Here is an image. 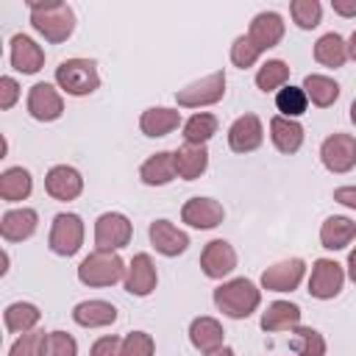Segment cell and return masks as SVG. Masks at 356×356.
Wrapping results in <instances>:
<instances>
[{
  "label": "cell",
  "mask_w": 356,
  "mask_h": 356,
  "mask_svg": "<svg viewBox=\"0 0 356 356\" xmlns=\"http://www.w3.org/2000/svg\"><path fill=\"white\" fill-rule=\"evenodd\" d=\"M47 245L58 256L78 253V248L83 245V222H81V217L78 214H56Z\"/></svg>",
  "instance_id": "8992f818"
},
{
  "label": "cell",
  "mask_w": 356,
  "mask_h": 356,
  "mask_svg": "<svg viewBox=\"0 0 356 356\" xmlns=\"http://www.w3.org/2000/svg\"><path fill=\"white\" fill-rule=\"evenodd\" d=\"M348 275H350V281L356 284V248H353L350 256H348Z\"/></svg>",
  "instance_id": "bcb514c9"
},
{
  "label": "cell",
  "mask_w": 356,
  "mask_h": 356,
  "mask_svg": "<svg viewBox=\"0 0 356 356\" xmlns=\"http://www.w3.org/2000/svg\"><path fill=\"white\" fill-rule=\"evenodd\" d=\"M33 189V181H31V172L22 170V167H8L3 175H0V197L14 203V200H25Z\"/></svg>",
  "instance_id": "f1b7e54d"
},
{
  "label": "cell",
  "mask_w": 356,
  "mask_h": 356,
  "mask_svg": "<svg viewBox=\"0 0 356 356\" xmlns=\"http://www.w3.org/2000/svg\"><path fill=\"white\" fill-rule=\"evenodd\" d=\"M3 320H6V328L11 334H28L39 323V309L33 303H11L3 312Z\"/></svg>",
  "instance_id": "1f68e13d"
},
{
  "label": "cell",
  "mask_w": 356,
  "mask_h": 356,
  "mask_svg": "<svg viewBox=\"0 0 356 356\" xmlns=\"http://www.w3.org/2000/svg\"><path fill=\"white\" fill-rule=\"evenodd\" d=\"M150 242L161 256H178L189 248V236L184 231H178L170 220L150 222Z\"/></svg>",
  "instance_id": "d6986e66"
},
{
  "label": "cell",
  "mask_w": 356,
  "mask_h": 356,
  "mask_svg": "<svg viewBox=\"0 0 356 356\" xmlns=\"http://www.w3.org/2000/svg\"><path fill=\"white\" fill-rule=\"evenodd\" d=\"M175 175H178L175 153H170V150H161V153L150 156V159L142 164V170H139V178H142L147 186H164V184H170Z\"/></svg>",
  "instance_id": "44dd1931"
},
{
  "label": "cell",
  "mask_w": 356,
  "mask_h": 356,
  "mask_svg": "<svg viewBox=\"0 0 356 356\" xmlns=\"http://www.w3.org/2000/svg\"><path fill=\"white\" fill-rule=\"evenodd\" d=\"M72 320L83 328H103L117 320V309L106 300H83L72 309Z\"/></svg>",
  "instance_id": "603a6c76"
},
{
  "label": "cell",
  "mask_w": 356,
  "mask_h": 356,
  "mask_svg": "<svg viewBox=\"0 0 356 356\" xmlns=\"http://www.w3.org/2000/svg\"><path fill=\"white\" fill-rule=\"evenodd\" d=\"M125 289L136 298H145L156 289V264L147 253H136L125 273Z\"/></svg>",
  "instance_id": "2e32d148"
},
{
  "label": "cell",
  "mask_w": 356,
  "mask_h": 356,
  "mask_svg": "<svg viewBox=\"0 0 356 356\" xmlns=\"http://www.w3.org/2000/svg\"><path fill=\"white\" fill-rule=\"evenodd\" d=\"M222 337H225V331H222V325H220L214 317H197V320H192V325H189V339H192V345H195L200 353H214V350H220V348H222Z\"/></svg>",
  "instance_id": "7402d4cb"
},
{
  "label": "cell",
  "mask_w": 356,
  "mask_h": 356,
  "mask_svg": "<svg viewBox=\"0 0 356 356\" xmlns=\"http://www.w3.org/2000/svg\"><path fill=\"white\" fill-rule=\"evenodd\" d=\"M64 111V103H61V95L50 86V83H33L31 92H28V114L39 122H50V120H58Z\"/></svg>",
  "instance_id": "8fae6325"
},
{
  "label": "cell",
  "mask_w": 356,
  "mask_h": 356,
  "mask_svg": "<svg viewBox=\"0 0 356 356\" xmlns=\"http://www.w3.org/2000/svg\"><path fill=\"white\" fill-rule=\"evenodd\" d=\"M17 97H19V86H17V81L14 78H0V108H11L14 103H17Z\"/></svg>",
  "instance_id": "7bdbcfd3"
},
{
  "label": "cell",
  "mask_w": 356,
  "mask_h": 356,
  "mask_svg": "<svg viewBox=\"0 0 356 356\" xmlns=\"http://www.w3.org/2000/svg\"><path fill=\"white\" fill-rule=\"evenodd\" d=\"M259 300H261V292H259L256 284L248 281V278H234V281L220 284V286L214 289V303H217V309H220L222 314L234 317V320L250 317V314L256 312Z\"/></svg>",
  "instance_id": "7a4b0ae2"
},
{
  "label": "cell",
  "mask_w": 356,
  "mask_h": 356,
  "mask_svg": "<svg viewBox=\"0 0 356 356\" xmlns=\"http://www.w3.org/2000/svg\"><path fill=\"white\" fill-rule=\"evenodd\" d=\"M289 14H292V19H295V25H298V28L309 31V28L320 25L323 8H320V3H317V0H292Z\"/></svg>",
  "instance_id": "8d00e7d4"
},
{
  "label": "cell",
  "mask_w": 356,
  "mask_h": 356,
  "mask_svg": "<svg viewBox=\"0 0 356 356\" xmlns=\"http://www.w3.org/2000/svg\"><path fill=\"white\" fill-rule=\"evenodd\" d=\"M44 189L53 200H75L83 189V178L75 167H67V164H58L47 172L44 178Z\"/></svg>",
  "instance_id": "5bb4252c"
},
{
  "label": "cell",
  "mask_w": 356,
  "mask_h": 356,
  "mask_svg": "<svg viewBox=\"0 0 356 356\" xmlns=\"http://www.w3.org/2000/svg\"><path fill=\"white\" fill-rule=\"evenodd\" d=\"M181 122V114L172 111V108H164V106H156V108H147L142 111V120H139V128L145 136H167L170 131H175Z\"/></svg>",
  "instance_id": "4316f807"
},
{
  "label": "cell",
  "mask_w": 356,
  "mask_h": 356,
  "mask_svg": "<svg viewBox=\"0 0 356 356\" xmlns=\"http://www.w3.org/2000/svg\"><path fill=\"white\" fill-rule=\"evenodd\" d=\"M31 25L53 44L67 42L75 31V14L67 3L47 0V3H31Z\"/></svg>",
  "instance_id": "6da1fadb"
},
{
  "label": "cell",
  "mask_w": 356,
  "mask_h": 356,
  "mask_svg": "<svg viewBox=\"0 0 356 356\" xmlns=\"http://www.w3.org/2000/svg\"><path fill=\"white\" fill-rule=\"evenodd\" d=\"M175 167L184 181H195L209 167V150L206 145H184L175 150Z\"/></svg>",
  "instance_id": "cb8c5ba5"
},
{
  "label": "cell",
  "mask_w": 356,
  "mask_h": 356,
  "mask_svg": "<svg viewBox=\"0 0 356 356\" xmlns=\"http://www.w3.org/2000/svg\"><path fill=\"white\" fill-rule=\"evenodd\" d=\"M314 58L323 64V67H342L345 58H348V44L339 33H325L317 39L314 44Z\"/></svg>",
  "instance_id": "4dcf8cb0"
},
{
  "label": "cell",
  "mask_w": 356,
  "mask_h": 356,
  "mask_svg": "<svg viewBox=\"0 0 356 356\" xmlns=\"http://www.w3.org/2000/svg\"><path fill=\"white\" fill-rule=\"evenodd\" d=\"M44 345H47L44 331H28L11 345L8 356H44Z\"/></svg>",
  "instance_id": "74e56055"
},
{
  "label": "cell",
  "mask_w": 356,
  "mask_h": 356,
  "mask_svg": "<svg viewBox=\"0 0 356 356\" xmlns=\"http://www.w3.org/2000/svg\"><path fill=\"white\" fill-rule=\"evenodd\" d=\"M356 239V222L348 217H328L320 228V242L328 250H342Z\"/></svg>",
  "instance_id": "d4e9b609"
},
{
  "label": "cell",
  "mask_w": 356,
  "mask_h": 356,
  "mask_svg": "<svg viewBox=\"0 0 356 356\" xmlns=\"http://www.w3.org/2000/svg\"><path fill=\"white\" fill-rule=\"evenodd\" d=\"M320 159L331 172H350L356 167V139L350 134H331L320 147Z\"/></svg>",
  "instance_id": "ba28073f"
},
{
  "label": "cell",
  "mask_w": 356,
  "mask_h": 356,
  "mask_svg": "<svg viewBox=\"0 0 356 356\" xmlns=\"http://www.w3.org/2000/svg\"><path fill=\"white\" fill-rule=\"evenodd\" d=\"M44 356H78V345L67 331H50L47 345H44Z\"/></svg>",
  "instance_id": "60d3db41"
},
{
  "label": "cell",
  "mask_w": 356,
  "mask_h": 356,
  "mask_svg": "<svg viewBox=\"0 0 356 356\" xmlns=\"http://www.w3.org/2000/svg\"><path fill=\"white\" fill-rule=\"evenodd\" d=\"M248 36L253 39V44L259 50H270L284 39V19L275 11H261V14L253 17Z\"/></svg>",
  "instance_id": "ac0fdd59"
},
{
  "label": "cell",
  "mask_w": 356,
  "mask_h": 356,
  "mask_svg": "<svg viewBox=\"0 0 356 356\" xmlns=\"http://www.w3.org/2000/svg\"><path fill=\"white\" fill-rule=\"evenodd\" d=\"M303 273H306L303 259H286V261H278L261 273V286L270 292H292L300 284Z\"/></svg>",
  "instance_id": "30bf717a"
},
{
  "label": "cell",
  "mask_w": 356,
  "mask_h": 356,
  "mask_svg": "<svg viewBox=\"0 0 356 356\" xmlns=\"http://www.w3.org/2000/svg\"><path fill=\"white\" fill-rule=\"evenodd\" d=\"M153 350H156L153 337L145 331H131L122 339V356H153Z\"/></svg>",
  "instance_id": "ab89813d"
},
{
  "label": "cell",
  "mask_w": 356,
  "mask_h": 356,
  "mask_svg": "<svg viewBox=\"0 0 356 356\" xmlns=\"http://www.w3.org/2000/svg\"><path fill=\"white\" fill-rule=\"evenodd\" d=\"M125 273L128 270H125V264H122V259L117 253H100V250H95V253H89L78 264V278L86 286H111Z\"/></svg>",
  "instance_id": "277c9868"
},
{
  "label": "cell",
  "mask_w": 356,
  "mask_h": 356,
  "mask_svg": "<svg viewBox=\"0 0 356 356\" xmlns=\"http://www.w3.org/2000/svg\"><path fill=\"white\" fill-rule=\"evenodd\" d=\"M348 56L356 61V31L350 33V39H348Z\"/></svg>",
  "instance_id": "7dc6e473"
},
{
  "label": "cell",
  "mask_w": 356,
  "mask_h": 356,
  "mask_svg": "<svg viewBox=\"0 0 356 356\" xmlns=\"http://www.w3.org/2000/svg\"><path fill=\"white\" fill-rule=\"evenodd\" d=\"M303 92H306V97H309L314 106H320V108L334 106L337 97H339L337 81H334V78H325V75H306V78H303Z\"/></svg>",
  "instance_id": "f546056e"
},
{
  "label": "cell",
  "mask_w": 356,
  "mask_h": 356,
  "mask_svg": "<svg viewBox=\"0 0 356 356\" xmlns=\"http://www.w3.org/2000/svg\"><path fill=\"white\" fill-rule=\"evenodd\" d=\"M222 95H225V75H222V72H211V75H206V78L189 83L186 89H178V92H175V100H178V106L200 108V106L217 103Z\"/></svg>",
  "instance_id": "52a82bcc"
},
{
  "label": "cell",
  "mask_w": 356,
  "mask_h": 356,
  "mask_svg": "<svg viewBox=\"0 0 356 356\" xmlns=\"http://www.w3.org/2000/svg\"><path fill=\"white\" fill-rule=\"evenodd\" d=\"M270 136L281 153H295L303 145V128H300V122H295L289 117H273L270 120Z\"/></svg>",
  "instance_id": "484cf974"
},
{
  "label": "cell",
  "mask_w": 356,
  "mask_h": 356,
  "mask_svg": "<svg viewBox=\"0 0 356 356\" xmlns=\"http://www.w3.org/2000/svg\"><path fill=\"white\" fill-rule=\"evenodd\" d=\"M334 200L348 206V209H356V186H339L334 189Z\"/></svg>",
  "instance_id": "ee69618b"
},
{
  "label": "cell",
  "mask_w": 356,
  "mask_h": 356,
  "mask_svg": "<svg viewBox=\"0 0 356 356\" xmlns=\"http://www.w3.org/2000/svg\"><path fill=\"white\" fill-rule=\"evenodd\" d=\"M11 67L17 72H25V75H33L44 67V50L25 33H17L11 39Z\"/></svg>",
  "instance_id": "e0dca14e"
},
{
  "label": "cell",
  "mask_w": 356,
  "mask_h": 356,
  "mask_svg": "<svg viewBox=\"0 0 356 356\" xmlns=\"http://www.w3.org/2000/svg\"><path fill=\"white\" fill-rule=\"evenodd\" d=\"M56 83L67 95H92L100 86V75L92 58H67L56 67Z\"/></svg>",
  "instance_id": "3957f363"
},
{
  "label": "cell",
  "mask_w": 356,
  "mask_h": 356,
  "mask_svg": "<svg viewBox=\"0 0 356 356\" xmlns=\"http://www.w3.org/2000/svg\"><path fill=\"white\" fill-rule=\"evenodd\" d=\"M298 323H300V309L289 300H275L261 314L264 331H286V328H298Z\"/></svg>",
  "instance_id": "83f0119b"
},
{
  "label": "cell",
  "mask_w": 356,
  "mask_h": 356,
  "mask_svg": "<svg viewBox=\"0 0 356 356\" xmlns=\"http://www.w3.org/2000/svg\"><path fill=\"white\" fill-rule=\"evenodd\" d=\"M36 211L33 209H11L0 220V234L6 242H22L36 231Z\"/></svg>",
  "instance_id": "ffe728a7"
},
{
  "label": "cell",
  "mask_w": 356,
  "mask_h": 356,
  "mask_svg": "<svg viewBox=\"0 0 356 356\" xmlns=\"http://www.w3.org/2000/svg\"><path fill=\"white\" fill-rule=\"evenodd\" d=\"M200 267L209 278H225L236 267V253L225 239H211L200 253Z\"/></svg>",
  "instance_id": "7c38bea8"
},
{
  "label": "cell",
  "mask_w": 356,
  "mask_h": 356,
  "mask_svg": "<svg viewBox=\"0 0 356 356\" xmlns=\"http://www.w3.org/2000/svg\"><path fill=\"white\" fill-rule=\"evenodd\" d=\"M217 134V117L214 114H195L184 122V139L186 145H206Z\"/></svg>",
  "instance_id": "d6a6232c"
},
{
  "label": "cell",
  "mask_w": 356,
  "mask_h": 356,
  "mask_svg": "<svg viewBox=\"0 0 356 356\" xmlns=\"http://www.w3.org/2000/svg\"><path fill=\"white\" fill-rule=\"evenodd\" d=\"M206 356H234V350H231V348H225V345H222V348H220V350H214V353H206Z\"/></svg>",
  "instance_id": "c3c4849f"
},
{
  "label": "cell",
  "mask_w": 356,
  "mask_h": 356,
  "mask_svg": "<svg viewBox=\"0 0 356 356\" xmlns=\"http://www.w3.org/2000/svg\"><path fill=\"white\" fill-rule=\"evenodd\" d=\"M131 231L134 228L125 214H117V211L100 214L95 222V248L100 253H114L131 242Z\"/></svg>",
  "instance_id": "5b68a950"
},
{
  "label": "cell",
  "mask_w": 356,
  "mask_h": 356,
  "mask_svg": "<svg viewBox=\"0 0 356 356\" xmlns=\"http://www.w3.org/2000/svg\"><path fill=\"white\" fill-rule=\"evenodd\" d=\"M331 8L342 17H356V0H331Z\"/></svg>",
  "instance_id": "f6af8a7d"
},
{
  "label": "cell",
  "mask_w": 356,
  "mask_h": 356,
  "mask_svg": "<svg viewBox=\"0 0 356 356\" xmlns=\"http://www.w3.org/2000/svg\"><path fill=\"white\" fill-rule=\"evenodd\" d=\"M275 106H278V111H281V117H300L303 111H306V106H309V97H306V92H303V86H284V89H278V95H275Z\"/></svg>",
  "instance_id": "836d02e7"
},
{
  "label": "cell",
  "mask_w": 356,
  "mask_h": 356,
  "mask_svg": "<svg viewBox=\"0 0 356 356\" xmlns=\"http://www.w3.org/2000/svg\"><path fill=\"white\" fill-rule=\"evenodd\" d=\"M261 56V50L253 44V39L250 36H236L234 39V44H231V61H234V67H253L256 64V58Z\"/></svg>",
  "instance_id": "f35d334b"
},
{
  "label": "cell",
  "mask_w": 356,
  "mask_h": 356,
  "mask_svg": "<svg viewBox=\"0 0 356 356\" xmlns=\"http://www.w3.org/2000/svg\"><path fill=\"white\" fill-rule=\"evenodd\" d=\"M222 217H225L222 206L211 197H192L181 209V220L192 228H214L222 222Z\"/></svg>",
  "instance_id": "9a60e30c"
},
{
  "label": "cell",
  "mask_w": 356,
  "mask_h": 356,
  "mask_svg": "<svg viewBox=\"0 0 356 356\" xmlns=\"http://www.w3.org/2000/svg\"><path fill=\"white\" fill-rule=\"evenodd\" d=\"M295 353L298 356H325V339L314 328H295Z\"/></svg>",
  "instance_id": "d590c367"
},
{
  "label": "cell",
  "mask_w": 356,
  "mask_h": 356,
  "mask_svg": "<svg viewBox=\"0 0 356 356\" xmlns=\"http://www.w3.org/2000/svg\"><path fill=\"white\" fill-rule=\"evenodd\" d=\"M350 122H353V125H356V100H353V103H350Z\"/></svg>",
  "instance_id": "681fc988"
},
{
  "label": "cell",
  "mask_w": 356,
  "mask_h": 356,
  "mask_svg": "<svg viewBox=\"0 0 356 356\" xmlns=\"http://www.w3.org/2000/svg\"><path fill=\"white\" fill-rule=\"evenodd\" d=\"M342 284H345V273L337 261H331V259H317L314 261L312 278H309V295L312 298H320V300L337 298Z\"/></svg>",
  "instance_id": "9c48e42d"
},
{
  "label": "cell",
  "mask_w": 356,
  "mask_h": 356,
  "mask_svg": "<svg viewBox=\"0 0 356 356\" xmlns=\"http://www.w3.org/2000/svg\"><path fill=\"white\" fill-rule=\"evenodd\" d=\"M89 356H122V342L111 334V337H100L95 345H92V353Z\"/></svg>",
  "instance_id": "b9f144b4"
},
{
  "label": "cell",
  "mask_w": 356,
  "mask_h": 356,
  "mask_svg": "<svg viewBox=\"0 0 356 356\" xmlns=\"http://www.w3.org/2000/svg\"><path fill=\"white\" fill-rule=\"evenodd\" d=\"M261 139H264V131H261V120L256 114H242L228 128V145L234 153H250L261 145Z\"/></svg>",
  "instance_id": "4fadbf2b"
},
{
  "label": "cell",
  "mask_w": 356,
  "mask_h": 356,
  "mask_svg": "<svg viewBox=\"0 0 356 356\" xmlns=\"http://www.w3.org/2000/svg\"><path fill=\"white\" fill-rule=\"evenodd\" d=\"M286 78H289V67H286L281 58H273V61H264V64L259 67V72H256V86H259L261 92H273V89H278V86H284Z\"/></svg>",
  "instance_id": "e575fe53"
}]
</instances>
